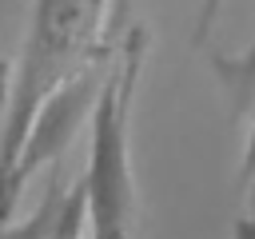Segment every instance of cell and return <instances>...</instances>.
<instances>
[{
    "mask_svg": "<svg viewBox=\"0 0 255 239\" xmlns=\"http://www.w3.org/2000/svg\"><path fill=\"white\" fill-rule=\"evenodd\" d=\"M147 32L131 28L100 80L88 116V163L76 179L88 203V239H139V183L131 163V116L143 76Z\"/></svg>",
    "mask_w": 255,
    "mask_h": 239,
    "instance_id": "7a4b0ae2",
    "label": "cell"
},
{
    "mask_svg": "<svg viewBox=\"0 0 255 239\" xmlns=\"http://www.w3.org/2000/svg\"><path fill=\"white\" fill-rule=\"evenodd\" d=\"M112 52V0H32L0 123V223L16 219L8 183L36 112L64 80L96 60H108Z\"/></svg>",
    "mask_w": 255,
    "mask_h": 239,
    "instance_id": "6da1fadb",
    "label": "cell"
},
{
    "mask_svg": "<svg viewBox=\"0 0 255 239\" xmlns=\"http://www.w3.org/2000/svg\"><path fill=\"white\" fill-rule=\"evenodd\" d=\"M219 12H223V0H199V8H195V28H191V36H195V44H199V48L211 40Z\"/></svg>",
    "mask_w": 255,
    "mask_h": 239,
    "instance_id": "52a82bcc",
    "label": "cell"
},
{
    "mask_svg": "<svg viewBox=\"0 0 255 239\" xmlns=\"http://www.w3.org/2000/svg\"><path fill=\"white\" fill-rule=\"evenodd\" d=\"M231 239H255V203H247V211L235 215V223H231Z\"/></svg>",
    "mask_w": 255,
    "mask_h": 239,
    "instance_id": "ba28073f",
    "label": "cell"
},
{
    "mask_svg": "<svg viewBox=\"0 0 255 239\" xmlns=\"http://www.w3.org/2000/svg\"><path fill=\"white\" fill-rule=\"evenodd\" d=\"M215 72L231 96V104L239 108V116H247V143H243V159H239V187L247 191V203H255V44L243 56H215Z\"/></svg>",
    "mask_w": 255,
    "mask_h": 239,
    "instance_id": "277c9868",
    "label": "cell"
},
{
    "mask_svg": "<svg viewBox=\"0 0 255 239\" xmlns=\"http://www.w3.org/2000/svg\"><path fill=\"white\" fill-rule=\"evenodd\" d=\"M64 199H68V187H64L60 175L52 171L44 199H40L24 219L0 223V239H52V231H56V223H60V211H64Z\"/></svg>",
    "mask_w": 255,
    "mask_h": 239,
    "instance_id": "5b68a950",
    "label": "cell"
},
{
    "mask_svg": "<svg viewBox=\"0 0 255 239\" xmlns=\"http://www.w3.org/2000/svg\"><path fill=\"white\" fill-rule=\"evenodd\" d=\"M88 235V203H84V191L80 183L68 187V199H64V211H60V223L52 231V239H84Z\"/></svg>",
    "mask_w": 255,
    "mask_h": 239,
    "instance_id": "8992f818",
    "label": "cell"
},
{
    "mask_svg": "<svg viewBox=\"0 0 255 239\" xmlns=\"http://www.w3.org/2000/svg\"><path fill=\"white\" fill-rule=\"evenodd\" d=\"M108 60H112V56H108ZM108 60H96V64H88L84 72H76L72 80H64V84L44 100V108L36 112L32 131H28V139H24V151H20V163H16L12 183H8L12 203L24 199L28 183H32L44 167H56V159H60V151L72 143L80 120L92 116V104H96L100 80H104V72H108Z\"/></svg>",
    "mask_w": 255,
    "mask_h": 239,
    "instance_id": "3957f363",
    "label": "cell"
}]
</instances>
